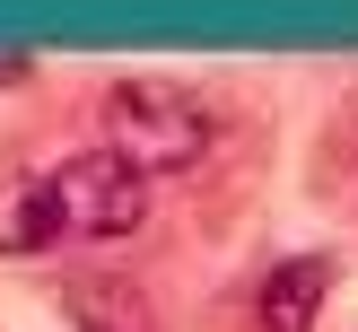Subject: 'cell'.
<instances>
[{
    "instance_id": "obj_2",
    "label": "cell",
    "mask_w": 358,
    "mask_h": 332,
    "mask_svg": "<svg viewBox=\"0 0 358 332\" xmlns=\"http://www.w3.org/2000/svg\"><path fill=\"white\" fill-rule=\"evenodd\" d=\"M52 210H62V236L96 245V236H131L149 219V175L114 149H70L52 166Z\"/></svg>"
},
{
    "instance_id": "obj_4",
    "label": "cell",
    "mask_w": 358,
    "mask_h": 332,
    "mask_svg": "<svg viewBox=\"0 0 358 332\" xmlns=\"http://www.w3.org/2000/svg\"><path fill=\"white\" fill-rule=\"evenodd\" d=\"M62 236V210H52V175H27V166H0V254H44Z\"/></svg>"
},
{
    "instance_id": "obj_5",
    "label": "cell",
    "mask_w": 358,
    "mask_h": 332,
    "mask_svg": "<svg viewBox=\"0 0 358 332\" xmlns=\"http://www.w3.org/2000/svg\"><path fill=\"white\" fill-rule=\"evenodd\" d=\"M70 315H79V332H157L149 297H140L131 280H114V271L70 280Z\"/></svg>"
},
{
    "instance_id": "obj_1",
    "label": "cell",
    "mask_w": 358,
    "mask_h": 332,
    "mask_svg": "<svg viewBox=\"0 0 358 332\" xmlns=\"http://www.w3.org/2000/svg\"><path fill=\"white\" fill-rule=\"evenodd\" d=\"M105 149L131 157L140 175H184L210 149V114L175 79H114L105 87Z\"/></svg>"
},
{
    "instance_id": "obj_3",
    "label": "cell",
    "mask_w": 358,
    "mask_h": 332,
    "mask_svg": "<svg viewBox=\"0 0 358 332\" xmlns=\"http://www.w3.org/2000/svg\"><path fill=\"white\" fill-rule=\"evenodd\" d=\"M324 289H332V262H324V254H289L271 280H262L254 324H262V332H315V315H324Z\"/></svg>"
}]
</instances>
